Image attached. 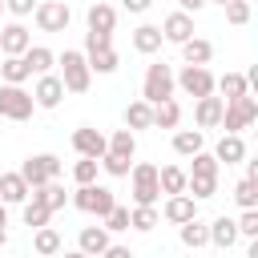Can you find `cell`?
Wrapping results in <instances>:
<instances>
[{
	"label": "cell",
	"instance_id": "cell-27",
	"mask_svg": "<svg viewBox=\"0 0 258 258\" xmlns=\"http://www.w3.org/2000/svg\"><path fill=\"white\" fill-rule=\"evenodd\" d=\"M105 246H109V230L105 226H85L77 234V250L81 254H105Z\"/></svg>",
	"mask_w": 258,
	"mask_h": 258
},
{
	"label": "cell",
	"instance_id": "cell-42",
	"mask_svg": "<svg viewBox=\"0 0 258 258\" xmlns=\"http://www.w3.org/2000/svg\"><path fill=\"white\" fill-rule=\"evenodd\" d=\"M222 8H226V20H230L234 28H242V24H250V4H246V0H226Z\"/></svg>",
	"mask_w": 258,
	"mask_h": 258
},
{
	"label": "cell",
	"instance_id": "cell-41",
	"mask_svg": "<svg viewBox=\"0 0 258 258\" xmlns=\"http://www.w3.org/2000/svg\"><path fill=\"white\" fill-rule=\"evenodd\" d=\"M234 226H238V238H258V206L254 210H242L234 218Z\"/></svg>",
	"mask_w": 258,
	"mask_h": 258
},
{
	"label": "cell",
	"instance_id": "cell-31",
	"mask_svg": "<svg viewBox=\"0 0 258 258\" xmlns=\"http://www.w3.org/2000/svg\"><path fill=\"white\" fill-rule=\"evenodd\" d=\"M185 177H189V173H185L181 165H161V169H157L161 194H181V189H185Z\"/></svg>",
	"mask_w": 258,
	"mask_h": 258
},
{
	"label": "cell",
	"instance_id": "cell-46",
	"mask_svg": "<svg viewBox=\"0 0 258 258\" xmlns=\"http://www.w3.org/2000/svg\"><path fill=\"white\" fill-rule=\"evenodd\" d=\"M121 8H125V12H133V16H141V12H149V8H153V0H121Z\"/></svg>",
	"mask_w": 258,
	"mask_h": 258
},
{
	"label": "cell",
	"instance_id": "cell-9",
	"mask_svg": "<svg viewBox=\"0 0 258 258\" xmlns=\"http://www.w3.org/2000/svg\"><path fill=\"white\" fill-rule=\"evenodd\" d=\"M173 85L185 97H206V93H214V73L206 64H181V73H173Z\"/></svg>",
	"mask_w": 258,
	"mask_h": 258
},
{
	"label": "cell",
	"instance_id": "cell-32",
	"mask_svg": "<svg viewBox=\"0 0 258 258\" xmlns=\"http://www.w3.org/2000/svg\"><path fill=\"white\" fill-rule=\"evenodd\" d=\"M230 198H234L242 210H254V206H258V177H238L234 189H230Z\"/></svg>",
	"mask_w": 258,
	"mask_h": 258
},
{
	"label": "cell",
	"instance_id": "cell-23",
	"mask_svg": "<svg viewBox=\"0 0 258 258\" xmlns=\"http://www.w3.org/2000/svg\"><path fill=\"white\" fill-rule=\"evenodd\" d=\"M161 28L157 24H137L133 28V48L141 52V56H153V52H161Z\"/></svg>",
	"mask_w": 258,
	"mask_h": 258
},
{
	"label": "cell",
	"instance_id": "cell-5",
	"mask_svg": "<svg viewBox=\"0 0 258 258\" xmlns=\"http://www.w3.org/2000/svg\"><path fill=\"white\" fill-rule=\"evenodd\" d=\"M173 69L165 64V60H153L149 69H145V77H141V101H149V105H157V101H165V97H173Z\"/></svg>",
	"mask_w": 258,
	"mask_h": 258
},
{
	"label": "cell",
	"instance_id": "cell-15",
	"mask_svg": "<svg viewBox=\"0 0 258 258\" xmlns=\"http://www.w3.org/2000/svg\"><path fill=\"white\" fill-rule=\"evenodd\" d=\"M194 36V16L189 12H169L165 20H161V40H169V44H181V40H189Z\"/></svg>",
	"mask_w": 258,
	"mask_h": 258
},
{
	"label": "cell",
	"instance_id": "cell-29",
	"mask_svg": "<svg viewBox=\"0 0 258 258\" xmlns=\"http://www.w3.org/2000/svg\"><path fill=\"white\" fill-rule=\"evenodd\" d=\"M177 125H181V105L173 97L157 101L153 105V129H177Z\"/></svg>",
	"mask_w": 258,
	"mask_h": 258
},
{
	"label": "cell",
	"instance_id": "cell-39",
	"mask_svg": "<svg viewBox=\"0 0 258 258\" xmlns=\"http://www.w3.org/2000/svg\"><path fill=\"white\" fill-rule=\"evenodd\" d=\"M109 149H113V153L133 157V153H137V133H133V129H117V133L109 137Z\"/></svg>",
	"mask_w": 258,
	"mask_h": 258
},
{
	"label": "cell",
	"instance_id": "cell-28",
	"mask_svg": "<svg viewBox=\"0 0 258 258\" xmlns=\"http://www.w3.org/2000/svg\"><path fill=\"white\" fill-rule=\"evenodd\" d=\"M177 48H181V60H185V64H210V56H214V44L202 40V36H189V40H181Z\"/></svg>",
	"mask_w": 258,
	"mask_h": 258
},
{
	"label": "cell",
	"instance_id": "cell-37",
	"mask_svg": "<svg viewBox=\"0 0 258 258\" xmlns=\"http://www.w3.org/2000/svg\"><path fill=\"white\" fill-rule=\"evenodd\" d=\"M189 169L185 173H206V177H218V169H222V161L214 157V153H206V149H198V153H189Z\"/></svg>",
	"mask_w": 258,
	"mask_h": 258
},
{
	"label": "cell",
	"instance_id": "cell-17",
	"mask_svg": "<svg viewBox=\"0 0 258 258\" xmlns=\"http://www.w3.org/2000/svg\"><path fill=\"white\" fill-rule=\"evenodd\" d=\"M85 60H89V69H93V73H101V77L117 73V64H121V56H117V48H113V44H101V48H85Z\"/></svg>",
	"mask_w": 258,
	"mask_h": 258
},
{
	"label": "cell",
	"instance_id": "cell-4",
	"mask_svg": "<svg viewBox=\"0 0 258 258\" xmlns=\"http://www.w3.org/2000/svg\"><path fill=\"white\" fill-rule=\"evenodd\" d=\"M69 202H73L81 214H97V218H105V214L117 206L113 189H109V185H97V181H85V185H77V189L69 194Z\"/></svg>",
	"mask_w": 258,
	"mask_h": 258
},
{
	"label": "cell",
	"instance_id": "cell-11",
	"mask_svg": "<svg viewBox=\"0 0 258 258\" xmlns=\"http://www.w3.org/2000/svg\"><path fill=\"white\" fill-rule=\"evenodd\" d=\"M222 97H214V93H206V97H194V121H198V129L206 133V129H218L222 125Z\"/></svg>",
	"mask_w": 258,
	"mask_h": 258
},
{
	"label": "cell",
	"instance_id": "cell-3",
	"mask_svg": "<svg viewBox=\"0 0 258 258\" xmlns=\"http://www.w3.org/2000/svg\"><path fill=\"white\" fill-rule=\"evenodd\" d=\"M254 121H258V97H254V93H242V97H234V101L222 105V125H218V129L242 133V129H250Z\"/></svg>",
	"mask_w": 258,
	"mask_h": 258
},
{
	"label": "cell",
	"instance_id": "cell-34",
	"mask_svg": "<svg viewBox=\"0 0 258 258\" xmlns=\"http://www.w3.org/2000/svg\"><path fill=\"white\" fill-rule=\"evenodd\" d=\"M157 222H161L157 206H133V210H129V226H133V230H141V234H149Z\"/></svg>",
	"mask_w": 258,
	"mask_h": 258
},
{
	"label": "cell",
	"instance_id": "cell-7",
	"mask_svg": "<svg viewBox=\"0 0 258 258\" xmlns=\"http://www.w3.org/2000/svg\"><path fill=\"white\" fill-rule=\"evenodd\" d=\"M32 109H36V101L24 85H8V81L0 85V117L4 121H28Z\"/></svg>",
	"mask_w": 258,
	"mask_h": 258
},
{
	"label": "cell",
	"instance_id": "cell-6",
	"mask_svg": "<svg viewBox=\"0 0 258 258\" xmlns=\"http://www.w3.org/2000/svg\"><path fill=\"white\" fill-rule=\"evenodd\" d=\"M60 169H64V161H60L56 153H32V157L20 161V177L28 181V189H36V185L60 177Z\"/></svg>",
	"mask_w": 258,
	"mask_h": 258
},
{
	"label": "cell",
	"instance_id": "cell-51",
	"mask_svg": "<svg viewBox=\"0 0 258 258\" xmlns=\"http://www.w3.org/2000/svg\"><path fill=\"white\" fill-rule=\"evenodd\" d=\"M0 12H4V0H0Z\"/></svg>",
	"mask_w": 258,
	"mask_h": 258
},
{
	"label": "cell",
	"instance_id": "cell-26",
	"mask_svg": "<svg viewBox=\"0 0 258 258\" xmlns=\"http://www.w3.org/2000/svg\"><path fill=\"white\" fill-rule=\"evenodd\" d=\"M125 129H133V133H137V129H153V105L141 101V97L129 101V105H125Z\"/></svg>",
	"mask_w": 258,
	"mask_h": 258
},
{
	"label": "cell",
	"instance_id": "cell-35",
	"mask_svg": "<svg viewBox=\"0 0 258 258\" xmlns=\"http://www.w3.org/2000/svg\"><path fill=\"white\" fill-rule=\"evenodd\" d=\"M32 250L44 254V258L56 254V250H60V234H56L52 226H36V234H32Z\"/></svg>",
	"mask_w": 258,
	"mask_h": 258
},
{
	"label": "cell",
	"instance_id": "cell-21",
	"mask_svg": "<svg viewBox=\"0 0 258 258\" xmlns=\"http://www.w3.org/2000/svg\"><path fill=\"white\" fill-rule=\"evenodd\" d=\"M177 238H181V246H189V250H202V246H210V226L194 214L189 222H181L177 226Z\"/></svg>",
	"mask_w": 258,
	"mask_h": 258
},
{
	"label": "cell",
	"instance_id": "cell-2",
	"mask_svg": "<svg viewBox=\"0 0 258 258\" xmlns=\"http://www.w3.org/2000/svg\"><path fill=\"white\" fill-rule=\"evenodd\" d=\"M56 64H60V81H64V93H89V85H93V69H89V60H85V52H77V48H64V56H56Z\"/></svg>",
	"mask_w": 258,
	"mask_h": 258
},
{
	"label": "cell",
	"instance_id": "cell-14",
	"mask_svg": "<svg viewBox=\"0 0 258 258\" xmlns=\"http://www.w3.org/2000/svg\"><path fill=\"white\" fill-rule=\"evenodd\" d=\"M198 214V202L181 189V194H165V206H161V218L165 222H173V226H181V222H189Z\"/></svg>",
	"mask_w": 258,
	"mask_h": 258
},
{
	"label": "cell",
	"instance_id": "cell-45",
	"mask_svg": "<svg viewBox=\"0 0 258 258\" xmlns=\"http://www.w3.org/2000/svg\"><path fill=\"white\" fill-rule=\"evenodd\" d=\"M101 44H113V32H85V48H101Z\"/></svg>",
	"mask_w": 258,
	"mask_h": 258
},
{
	"label": "cell",
	"instance_id": "cell-43",
	"mask_svg": "<svg viewBox=\"0 0 258 258\" xmlns=\"http://www.w3.org/2000/svg\"><path fill=\"white\" fill-rule=\"evenodd\" d=\"M101 222H105V230H109V234H117V230H129V206H113V210H109Z\"/></svg>",
	"mask_w": 258,
	"mask_h": 258
},
{
	"label": "cell",
	"instance_id": "cell-18",
	"mask_svg": "<svg viewBox=\"0 0 258 258\" xmlns=\"http://www.w3.org/2000/svg\"><path fill=\"white\" fill-rule=\"evenodd\" d=\"M214 157L226 161V165H238V161L246 157V141H242V133H222L218 145H214Z\"/></svg>",
	"mask_w": 258,
	"mask_h": 258
},
{
	"label": "cell",
	"instance_id": "cell-1",
	"mask_svg": "<svg viewBox=\"0 0 258 258\" xmlns=\"http://www.w3.org/2000/svg\"><path fill=\"white\" fill-rule=\"evenodd\" d=\"M125 177H129L133 206H157L161 202V185H157V165L153 161H133Z\"/></svg>",
	"mask_w": 258,
	"mask_h": 258
},
{
	"label": "cell",
	"instance_id": "cell-19",
	"mask_svg": "<svg viewBox=\"0 0 258 258\" xmlns=\"http://www.w3.org/2000/svg\"><path fill=\"white\" fill-rule=\"evenodd\" d=\"M28 198L32 202H40V206H48L52 214L56 210H64V202H69V194H64V185L52 177V181H44V185H36V189H28Z\"/></svg>",
	"mask_w": 258,
	"mask_h": 258
},
{
	"label": "cell",
	"instance_id": "cell-20",
	"mask_svg": "<svg viewBox=\"0 0 258 258\" xmlns=\"http://www.w3.org/2000/svg\"><path fill=\"white\" fill-rule=\"evenodd\" d=\"M210 246H218V250H234L238 246V226H234V218H214L210 222Z\"/></svg>",
	"mask_w": 258,
	"mask_h": 258
},
{
	"label": "cell",
	"instance_id": "cell-12",
	"mask_svg": "<svg viewBox=\"0 0 258 258\" xmlns=\"http://www.w3.org/2000/svg\"><path fill=\"white\" fill-rule=\"evenodd\" d=\"M73 149L81 157H101L109 149V137L101 129H93V125H81V129H73Z\"/></svg>",
	"mask_w": 258,
	"mask_h": 258
},
{
	"label": "cell",
	"instance_id": "cell-38",
	"mask_svg": "<svg viewBox=\"0 0 258 258\" xmlns=\"http://www.w3.org/2000/svg\"><path fill=\"white\" fill-rule=\"evenodd\" d=\"M20 206H24V226H32V230H36V226H48V218H52L48 206H40V202H32V198H24Z\"/></svg>",
	"mask_w": 258,
	"mask_h": 258
},
{
	"label": "cell",
	"instance_id": "cell-8",
	"mask_svg": "<svg viewBox=\"0 0 258 258\" xmlns=\"http://www.w3.org/2000/svg\"><path fill=\"white\" fill-rule=\"evenodd\" d=\"M32 20H36V28H40V32H64V28H69V20H73L69 0H36Z\"/></svg>",
	"mask_w": 258,
	"mask_h": 258
},
{
	"label": "cell",
	"instance_id": "cell-25",
	"mask_svg": "<svg viewBox=\"0 0 258 258\" xmlns=\"http://www.w3.org/2000/svg\"><path fill=\"white\" fill-rule=\"evenodd\" d=\"M214 93H222V101H234V97L250 93V77H246V73H226V77H214Z\"/></svg>",
	"mask_w": 258,
	"mask_h": 258
},
{
	"label": "cell",
	"instance_id": "cell-10",
	"mask_svg": "<svg viewBox=\"0 0 258 258\" xmlns=\"http://www.w3.org/2000/svg\"><path fill=\"white\" fill-rule=\"evenodd\" d=\"M32 101H36V109H56L64 101V81L56 73H40L36 89H32Z\"/></svg>",
	"mask_w": 258,
	"mask_h": 258
},
{
	"label": "cell",
	"instance_id": "cell-48",
	"mask_svg": "<svg viewBox=\"0 0 258 258\" xmlns=\"http://www.w3.org/2000/svg\"><path fill=\"white\" fill-rule=\"evenodd\" d=\"M4 226H8V222H0V246L8 242V230H4Z\"/></svg>",
	"mask_w": 258,
	"mask_h": 258
},
{
	"label": "cell",
	"instance_id": "cell-50",
	"mask_svg": "<svg viewBox=\"0 0 258 258\" xmlns=\"http://www.w3.org/2000/svg\"><path fill=\"white\" fill-rule=\"evenodd\" d=\"M214 4H226V0H214Z\"/></svg>",
	"mask_w": 258,
	"mask_h": 258
},
{
	"label": "cell",
	"instance_id": "cell-49",
	"mask_svg": "<svg viewBox=\"0 0 258 258\" xmlns=\"http://www.w3.org/2000/svg\"><path fill=\"white\" fill-rule=\"evenodd\" d=\"M0 222H8V206L4 202H0Z\"/></svg>",
	"mask_w": 258,
	"mask_h": 258
},
{
	"label": "cell",
	"instance_id": "cell-36",
	"mask_svg": "<svg viewBox=\"0 0 258 258\" xmlns=\"http://www.w3.org/2000/svg\"><path fill=\"white\" fill-rule=\"evenodd\" d=\"M129 165H133V157H125V153H113V149H105V153H101V169H105L109 177H125V173H129Z\"/></svg>",
	"mask_w": 258,
	"mask_h": 258
},
{
	"label": "cell",
	"instance_id": "cell-30",
	"mask_svg": "<svg viewBox=\"0 0 258 258\" xmlns=\"http://www.w3.org/2000/svg\"><path fill=\"white\" fill-rule=\"evenodd\" d=\"M198 149H206V133H202V129H177V133H173V153L189 157V153H198Z\"/></svg>",
	"mask_w": 258,
	"mask_h": 258
},
{
	"label": "cell",
	"instance_id": "cell-33",
	"mask_svg": "<svg viewBox=\"0 0 258 258\" xmlns=\"http://www.w3.org/2000/svg\"><path fill=\"white\" fill-rule=\"evenodd\" d=\"M32 73H28V64H24V56H4L0 60V81H8V85H24Z\"/></svg>",
	"mask_w": 258,
	"mask_h": 258
},
{
	"label": "cell",
	"instance_id": "cell-13",
	"mask_svg": "<svg viewBox=\"0 0 258 258\" xmlns=\"http://www.w3.org/2000/svg\"><path fill=\"white\" fill-rule=\"evenodd\" d=\"M28 44H32V32H28L20 20H8V24L0 28V56H20Z\"/></svg>",
	"mask_w": 258,
	"mask_h": 258
},
{
	"label": "cell",
	"instance_id": "cell-47",
	"mask_svg": "<svg viewBox=\"0 0 258 258\" xmlns=\"http://www.w3.org/2000/svg\"><path fill=\"white\" fill-rule=\"evenodd\" d=\"M177 4H181V12H189V16H194V12H202L210 0H177Z\"/></svg>",
	"mask_w": 258,
	"mask_h": 258
},
{
	"label": "cell",
	"instance_id": "cell-24",
	"mask_svg": "<svg viewBox=\"0 0 258 258\" xmlns=\"http://www.w3.org/2000/svg\"><path fill=\"white\" fill-rule=\"evenodd\" d=\"M20 56H24V64H28V73H32V77L52 73V64H56V52H52V48H44V44H28Z\"/></svg>",
	"mask_w": 258,
	"mask_h": 258
},
{
	"label": "cell",
	"instance_id": "cell-22",
	"mask_svg": "<svg viewBox=\"0 0 258 258\" xmlns=\"http://www.w3.org/2000/svg\"><path fill=\"white\" fill-rule=\"evenodd\" d=\"M85 20H89V28H93V32H113V28H117V8H113V4H105V0H97V4H89Z\"/></svg>",
	"mask_w": 258,
	"mask_h": 258
},
{
	"label": "cell",
	"instance_id": "cell-44",
	"mask_svg": "<svg viewBox=\"0 0 258 258\" xmlns=\"http://www.w3.org/2000/svg\"><path fill=\"white\" fill-rule=\"evenodd\" d=\"M32 8H36V0H4V12H12L16 20L20 16H32Z\"/></svg>",
	"mask_w": 258,
	"mask_h": 258
},
{
	"label": "cell",
	"instance_id": "cell-16",
	"mask_svg": "<svg viewBox=\"0 0 258 258\" xmlns=\"http://www.w3.org/2000/svg\"><path fill=\"white\" fill-rule=\"evenodd\" d=\"M24 198H28V181L20 177V169L0 173V202H4V206H20Z\"/></svg>",
	"mask_w": 258,
	"mask_h": 258
},
{
	"label": "cell",
	"instance_id": "cell-40",
	"mask_svg": "<svg viewBox=\"0 0 258 258\" xmlns=\"http://www.w3.org/2000/svg\"><path fill=\"white\" fill-rule=\"evenodd\" d=\"M97 169H101V157H81L73 165V181L85 185V181H97Z\"/></svg>",
	"mask_w": 258,
	"mask_h": 258
}]
</instances>
